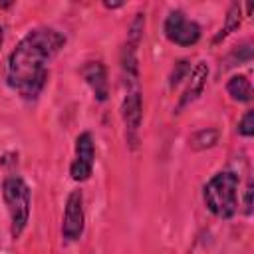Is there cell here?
Listing matches in <instances>:
<instances>
[{
	"mask_svg": "<svg viewBox=\"0 0 254 254\" xmlns=\"http://www.w3.org/2000/svg\"><path fill=\"white\" fill-rule=\"evenodd\" d=\"M85 226V214H83V194L81 190H71L65 200L64 220H62V236L67 242L79 240Z\"/></svg>",
	"mask_w": 254,
	"mask_h": 254,
	"instance_id": "8992f818",
	"label": "cell"
},
{
	"mask_svg": "<svg viewBox=\"0 0 254 254\" xmlns=\"http://www.w3.org/2000/svg\"><path fill=\"white\" fill-rule=\"evenodd\" d=\"M2 198L10 214V232L12 238H20L30 220L32 194L30 187L22 177H6L2 183Z\"/></svg>",
	"mask_w": 254,
	"mask_h": 254,
	"instance_id": "3957f363",
	"label": "cell"
},
{
	"mask_svg": "<svg viewBox=\"0 0 254 254\" xmlns=\"http://www.w3.org/2000/svg\"><path fill=\"white\" fill-rule=\"evenodd\" d=\"M206 79H208V65H206L204 62H198V64L194 65L192 73H190V83H189L185 95L181 97L179 107H185V105L192 103L194 99H198V97L202 95L204 87H206Z\"/></svg>",
	"mask_w": 254,
	"mask_h": 254,
	"instance_id": "9c48e42d",
	"label": "cell"
},
{
	"mask_svg": "<svg viewBox=\"0 0 254 254\" xmlns=\"http://www.w3.org/2000/svg\"><path fill=\"white\" fill-rule=\"evenodd\" d=\"M240 22H242L240 6H238V4H232L230 10H228V16H226V24H224V28H220V34L214 38V42H220L222 38H226L232 30H236V28L240 26Z\"/></svg>",
	"mask_w": 254,
	"mask_h": 254,
	"instance_id": "8fae6325",
	"label": "cell"
},
{
	"mask_svg": "<svg viewBox=\"0 0 254 254\" xmlns=\"http://www.w3.org/2000/svg\"><path fill=\"white\" fill-rule=\"evenodd\" d=\"M187 71H189V65H187V62L183 60V62H179L177 64V71H173V75H171V87H175L185 75H187Z\"/></svg>",
	"mask_w": 254,
	"mask_h": 254,
	"instance_id": "5bb4252c",
	"label": "cell"
},
{
	"mask_svg": "<svg viewBox=\"0 0 254 254\" xmlns=\"http://www.w3.org/2000/svg\"><path fill=\"white\" fill-rule=\"evenodd\" d=\"M64 46L65 36L54 28L28 32L8 58V85L24 99H36L48 81V64Z\"/></svg>",
	"mask_w": 254,
	"mask_h": 254,
	"instance_id": "6da1fadb",
	"label": "cell"
},
{
	"mask_svg": "<svg viewBox=\"0 0 254 254\" xmlns=\"http://www.w3.org/2000/svg\"><path fill=\"white\" fill-rule=\"evenodd\" d=\"M121 117L125 123V135L127 141L131 143V147L137 145V133L141 127V119H143V101H141V93L137 83H131V89H127L123 105H121Z\"/></svg>",
	"mask_w": 254,
	"mask_h": 254,
	"instance_id": "52a82bcc",
	"label": "cell"
},
{
	"mask_svg": "<svg viewBox=\"0 0 254 254\" xmlns=\"http://www.w3.org/2000/svg\"><path fill=\"white\" fill-rule=\"evenodd\" d=\"M95 165V147L91 133H79L75 139V155L69 165V175L75 183H83L91 177Z\"/></svg>",
	"mask_w": 254,
	"mask_h": 254,
	"instance_id": "5b68a950",
	"label": "cell"
},
{
	"mask_svg": "<svg viewBox=\"0 0 254 254\" xmlns=\"http://www.w3.org/2000/svg\"><path fill=\"white\" fill-rule=\"evenodd\" d=\"M244 210H246V214H250L252 212V183H248V187H246V192H244Z\"/></svg>",
	"mask_w": 254,
	"mask_h": 254,
	"instance_id": "9a60e30c",
	"label": "cell"
},
{
	"mask_svg": "<svg viewBox=\"0 0 254 254\" xmlns=\"http://www.w3.org/2000/svg\"><path fill=\"white\" fill-rule=\"evenodd\" d=\"M238 175L232 171H220L210 177L202 189L206 208L216 218H232L238 206Z\"/></svg>",
	"mask_w": 254,
	"mask_h": 254,
	"instance_id": "7a4b0ae2",
	"label": "cell"
},
{
	"mask_svg": "<svg viewBox=\"0 0 254 254\" xmlns=\"http://www.w3.org/2000/svg\"><path fill=\"white\" fill-rule=\"evenodd\" d=\"M81 77L85 79V83L91 87L93 95L97 101H105L109 95V87H107V71L105 65L101 62H87L81 67Z\"/></svg>",
	"mask_w": 254,
	"mask_h": 254,
	"instance_id": "ba28073f",
	"label": "cell"
},
{
	"mask_svg": "<svg viewBox=\"0 0 254 254\" xmlns=\"http://www.w3.org/2000/svg\"><path fill=\"white\" fill-rule=\"evenodd\" d=\"M163 32L169 42L183 46V48L194 46L200 40V26L194 20H189L185 16V12H181V10L169 12V16L165 18V24H163Z\"/></svg>",
	"mask_w": 254,
	"mask_h": 254,
	"instance_id": "277c9868",
	"label": "cell"
},
{
	"mask_svg": "<svg viewBox=\"0 0 254 254\" xmlns=\"http://www.w3.org/2000/svg\"><path fill=\"white\" fill-rule=\"evenodd\" d=\"M226 91L238 103L252 101V85H250V79L246 75H232L226 81Z\"/></svg>",
	"mask_w": 254,
	"mask_h": 254,
	"instance_id": "30bf717a",
	"label": "cell"
},
{
	"mask_svg": "<svg viewBox=\"0 0 254 254\" xmlns=\"http://www.w3.org/2000/svg\"><path fill=\"white\" fill-rule=\"evenodd\" d=\"M2 42H4V34H2V26H0V48H2Z\"/></svg>",
	"mask_w": 254,
	"mask_h": 254,
	"instance_id": "2e32d148",
	"label": "cell"
},
{
	"mask_svg": "<svg viewBox=\"0 0 254 254\" xmlns=\"http://www.w3.org/2000/svg\"><path fill=\"white\" fill-rule=\"evenodd\" d=\"M216 139H218V131H216V129H200L198 133L192 135L190 147L196 149V151L208 149V147H212V145L216 143Z\"/></svg>",
	"mask_w": 254,
	"mask_h": 254,
	"instance_id": "7c38bea8",
	"label": "cell"
},
{
	"mask_svg": "<svg viewBox=\"0 0 254 254\" xmlns=\"http://www.w3.org/2000/svg\"><path fill=\"white\" fill-rule=\"evenodd\" d=\"M238 133L242 137H252L254 135V111L252 109H248L242 115V119L238 121Z\"/></svg>",
	"mask_w": 254,
	"mask_h": 254,
	"instance_id": "4fadbf2b",
	"label": "cell"
}]
</instances>
